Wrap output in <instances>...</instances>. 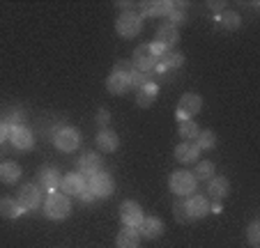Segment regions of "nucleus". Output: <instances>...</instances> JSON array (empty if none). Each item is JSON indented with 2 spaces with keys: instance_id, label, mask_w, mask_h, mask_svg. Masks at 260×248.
I'll use <instances>...</instances> for the list:
<instances>
[{
  "instance_id": "obj_1",
  "label": "nucleus",
  "mask_w": 260,
  "mask_h": 248,
  "mask_svg": "<svg viewBox=\"0 0 260 248\" xmlns=\"http://www.w3.org/2000/svg\"><path fill=\"white\" fill-rule=\"evenodd\" d=\"M69 211H72V202H69V198L64 193L51 191V193L46 195V200H44V214H46V219L62 221V219H67V216H69Z\"/></svg>"
},
{
  "instance_id": "obj_2",
  "label": "nucleus",
  "mask_w": 260,
  "mask_h": 248,
  "mask_svg": "<svg viewBox=\"0 0 260 248\" xmlns=\"http://www.w3.org/2000/svg\"><path fill=\"white\" fill-rule=\"evenodd\" d=\"M141 28H143L141 14H136V12H132V10L122 12V14L118 16V21H115V30H118V34L124 39L136 37V34L141 32Z\"/></svg>"
},
{
  "instance_id": "obj_3",
  "label": "nucleus",
  "mask_w": 260,
  "mask_h": 248,
  "mask_svg": "<svg viewBox=\"0 0 260 248\" xmlns=\"http://www.w3.org/2000/svg\"><path fill=\"white\" fill-rule=\"evenodd\" d=\"M196 184H198V180L189 170H175L171 175V191L177 195V198H184V195L193 193V191H196Z\"/></svg>"
},
{
  "instance_id": "obj_4",
  "label": "nucleus",
  "mask_w": 260,
  "mask_h": 248,
  "mask_svg": "<svg viewBox=\"0 0 260 248\" xmlns=\"http://www.w3.org/2000/svg\"><path fill=\"white\" fill-rule=\"evenodd\" d=\"M154 67H157V55H154L152 46L150 44L138 46L134 51V69L143 74H150V72H154Z\"/></svg>"
},
{
  "instance_id": "obj_5",
  "label": "nucleus",
  "mask_w": 260,
  "mask_h": 248,
  "mask_svg": "<svg viewBox=\"0 0 260 248\" xmlns=\"http://www.w3.org/2000/svg\"><path fill=\"white\" fill-rule=\"evenodd\" d=\"M203 108V99L198 97L196 92H187L184 97L180 99V103H177V120H189V117L198 115Z\"/></svg>"
},
{
  "instance_id": "obj_6",
  "label": "nucleus",
  "mask_w": 260,
  "mask_h": 248,
  "mask_svg": "<svg viewBox=\"0 0 260 248\" xmlns=\"http://www.w3.org/2000/svg\"><path fill=\"white\" fill-rule=\"evenodd\" d=\"M120 219H122L124 228H138V225L143 223V209L141 204L134 202V200H124L122 204H120Z\"/></svg>"
},
{
  "instance_id": "obj_7",
  "label": "nucleus",
  "mask_w": 260,
  "mask_h": 248,
  "mask_svg": "<svg viewBox=\"0 0 260 248\" xmlns=\"http://www.w3.org/2000/svg\"><path fill=\"white\" fill-rule=\"evenodd\" d=\"M53 143L60 152H74L81 145V133L72 127H62L58 133L53 136Z\"/></svg>"
},
{
  "instance_id": "obj_8",
  "label": "nucleus",
  "mask_w": 260,
  "mask_h": 248,
  "mask_svg": "<svg viewBox=\"0 0 260 248\" xmlns=\"http://www.w3.org/2000/svg\"><path fill=\"white\" fill-rule=\"evenodd\" d=\"M90 189H92V193L97 195V198H108V195L113 193V189H115V182H113V177L108 175V172H94L92 177H90Z\"/></svg>"
},
{
  "instance_id": "obj_9",
  "label": "nucleus",
  "mask_w": 260,
  "mask_h": 248,
  "mask_svg": "<svg viewBox=\"0 0 260 248\" xmlns=\"http://www.w3.org/2000/svg\"><path fill=\"white\" fill-rule=\"evenodd\" d=\"M16 202L21 204V209H37L42 202V193H40V186L35 184H23L16 195Z\"/></svg>"
},
{
  "instance_id": "obj_10",
  "label": "nucleus",
  "mask_w": 260,
  "mask_h": 248,
  "mask_svg": "<svg viewBox=\"0 0 260 248\" xmlns=\"http://www.w3.org/2000/svg\"><path fill=\"white\" fill-rule=\"evenodd\" d=\"M7 138H10V143L16 147V150H30V147L35 145L32 131H30L28 127H23V124L10 127V131H7Z\"/></svg>"
},
{
  "instance_id": "obj_11",
  "label": "nucleus",
  "mask_w": 260,
  "mask_h": 248,
  "mask_svg": "<svg viewBox=\"0 0 260 248\" xmlns=\"http://www.w3.org/2000/svg\"><path fill=\"white\" fill-rule=\"evenodd\" d=\"M85 177L81 175V172H69V175H64L62 177V182H60V189H62V193L67 195H74V198H79L81 195V191L85 189Z\"/></svg>"
},
{
  "instance_id": "obj_12",
  "label": "nucleus",
  "mask_w": 260,
  "mask_h": 248,
  "mask_svg": "<svg viewBox=\"0 0 260 248\" xmlns=\"http://www.w3.org/2000/svg\"><path fill=\"white\" fill-rule=\"evenodd\" d=\"M180 42V32H177L175 25H161V28L157 30V34H154V44H159L161 49H173V46Z\"/></svg>"
},
{
  "instance_id": "obj_13",
  "label": "nucleus",
  "mask_w": 260,
  "mask_h": 248,
  "mask_svg": "<svg viewBox=\"0 0 260 248\" xmlns=\"http://www.w3.org/2000/svg\"><path fill=\"white\" fill-rule=\"evenodd\" d=\"M136 230L145 239H159L164 234V221L157 219V216H150V219H143V223Z\"/></svg>"
},
{
  "instance_id": "obj_14",
  "label": "nucleus",
  "mask_w": 260,
  "mask_h": 248,
  "mask_svg": "<svg viewBox=\"0 0 260 248\" xmlns=\"http://www.w3.org/2000/svg\"><path fill=\"white\" fill-rule=\"evenodd\" d=\"M157 94H159V85L154 81H147L145 85H141L136 90V103L141 108H150L154 103V99H157Z\"/></svg>"
},
{
  "instance_id": "obj_15",
  "label": "nucleus",
  "mask_w": 260,
  "mask_h": 248,
  "mask_svg": "<svg viewBox=\"0 0 260 248\" xmlns=\"http://www.w3.org/2000/svg\"><path fill=\"white\" fill-rule=\"evenodd\" d=\"M102 170V156L99 154H94V152H85L83 156L79 159V172L81 175H88V177H92L94 172H99Z\"/></svg>"
},
{
  "instance_id": "obj_16",
  "label": "nucleus",
  "mask_w": 260,
  "mask_h": 248,
  "mask_svg": "<svg viewBox=\"0 0 260 248\" xmlns=\"http://www.w3.org/2000/svg\"><path fill=\"white\" fill-rule=\"evenodd\" d=\"M187 207H189V216H191V221L205 219V216L210 214V200H207L205 195H193V198H189Z\"/></svg>"
},
{
  "instance_id": "obj_17",
  "label": "nucleus",
  "mask_w": 260,
  "mask_h": 248,
  "mask_svg": "<svg viewBox=\"0 0 260 248\" xmlns=\"http://www.w3.org/2000/svg\"><path fill=\"white\" fill-rule=\"evenodd\" d=\"M198 156H201V150H198L196 143H180V145L175 147V159L180 161V163H196Z\"/></svg>"
},
{
  "instance_id": "obj_18",
  "label": "nucleus",
  "mask_w": 260,
  "mask_h": 248,
  "mask_svg": "<svg viewBox=\"0 0 260 248\" xmlns=\"http://www.w3.org/2000/svg\"><path fill=\"white\" fill-rule=\"evenodd\" d=\"M182 62H184L182 53H177V51H173V49H166L164 53L157 55V67H154V72H166L168 67H180Z\"/></svg>"
},
{
  "instance_id": "obj_19",
  "label": "nucleus",
  "mask_w": 260,
  "mask_h": 248,
  "mask_svg": "<svg viewBox=\"0 0 260 248\" xmlns=\"http://www.w3.org/2000/svg\"><path fill=\"white\" fill-rule=\"evenodd\" d=\"M97 147L102 152H115L120 147V138L115 131H111V129H102V131L97 133Z\"/></svg>"
},
{
  "instance_id": "obj_20",
  "label": "nucleus",
  "mask_w": 260,
  "mask_h": 248,
  "mask_svg": "<svg viewBox=\"0 0 260 248\" xmlns=\"http://www.w3.org/2000/svg\"><path fill=\"white\" fill-rule=\"evenodd\" d=\"M141 246V234L136 228H124L115 239V248H138Z\"/></svg>"
},
{
  "instance_id": "obj_21",
  "label": "nucleus",
  "mask_w": 260,
  "mask_h": 248,
  "mask_svg": "<svg viewBox=\"0 0 260 248\" xmlns=\"http://www.w3.org/2000/svg\"><path fill=\"white\" fill-rule=\"evenodd\" d=\"M60 182H62V177H60V172L55 170V168H46V170L40 172V189L42 191H58Z\"/></svg>"
},
{
  "instance_id": "obj_22",
  "label": "nucleus",
  "mask_w": 260,
  "mask_h": 248,
  "mask_svg": "<svg viewBox=\"0 0 260 248\" xmlns=\"http://www.w3.org/2000/svg\"><path fill=\"white\" fill-rule=\"evenodd\" d=\"M106 90L111 94H127L129 92V81L124 74H118L113 72L111 76L106 78Z\"/></svg>"
},
{
  "instance_id": "obj_23",
  "label": "nucleus",
  "mask_w": 260,
  "mask_h": 248,
  "mask_svg": "<svg viewBox=\"0 0 260 248\" xmlns=\"http://www.w3.org/2000/svg\"><path fill=\"white\" fill-rule=\"evenodd\" d=\"M0 180H3V184H16L21 180V165L14 161L0 163Z\"/></svg>"
},
{
  "instance_id": "obj_24",
  "label": "nucleus",
  "mask_w": 260,
  "mask_h": 248,
  "mask_svg": "<svg viewBox=\"0 0 260 248\" xmlns=\"http://www.w3.org/2000/svg\"><path fill=\"white\" fill-rule=\"evenodd\" d=\"M207 193L214 200H223L228 193H231V184H228L226 177H212L210 184H207Z\"/></svg>"
},
{
  "instance_id": "obj_25",
  "label": "nucleus",
  "mask_w": 260,
  "mask_h": 248,
  "mask_svg": "<svg viewBox=\"0 0 260 248\" xmlns=\"http://www.w3.org/2000/svg\"><path fill=\"white\" fill-rule=\"evenodd\" d=\"M21 214H23V209H21V204L16 202V198L0 200V216H5V219H19Z\"/></svg>"
},
{
  "instance_id": "obj_26",
  "label": "nucleus",
  "mask_w": 260,
  "mask_h": 248,
  "mask_svg": "<svg viewBox=\"0 0 260 248\" xmlns=\"http://www.w3.org/2000/svg\"><path fill=\"white\" fill-rule=\"evenodd\" d=\"M171 10H173V3H168V0H161V3H147L145 10H143V16H168Z\"/></svg>"
},
{
  "instance_id": "obj_27",
  "label": "nucleus",
  "mask_w": 260,
  "mask_h": 248,
  "mask_svg": "<svg viewBox=\"0 0 260 248\" xmlns=\"http://www.w3.org/2000/svg\"><path fill=\"white\" fill-rule=\"evenodd\" d=\"M173 216H175L177 223H191V216H189V207L184 198H177L173 202Z\"/></svg>"
},
{
  "instance_id": "obj_28",
  "label": "nucleus",
  "mask_w": 260,
  "mask_h": 248,
  "mask_svg": "<svg viewBox=\"0 0 260 248\" xmlns=\"http://www.w3.org/2000/svg\"><path fill=\"white\" fill-rule=\"evenodd\" d=\"M196 180H203V182H210L214 177V163L212 161H196V170L191 172Z\"/></svg>"
},
{
  "instance_id": "obj_29",
  "label": "nucleus",
  "mask_w": 260,
  "mask_h": 248,
  "mask_svg": "<svg viewBox=\"0 0 260 248\" xmlns=\"http://www.w3.org/2000/svg\"><path fill=\"white\" fill-rule=\"evenodd\" d=\"M177 131H180V138H184L182 143H191V138L198 136V127L193 120H182L180 127H177Z\"/></svg>"
},
{
  "instance_id": "obj_30",
  "label": "nucleus",
  "mask_w": 260,
  "mask_h": 248,
  "mask_svg": "<svg viewBox=\"0 0 260 248\" xmlns=\"http://www.w3.org/2000/svg\"><path fill=\"white\" fill-rule=\"evenodd\" d=\"M221 25L226 30H237L240 28V14L237 12H233V10H226V12H221Z\"/></svg>"
},
{
  "instance_id": "obj_31",
  "label": "nucleus",
  "mask_w": 260,
  "mask_h": 248,
  "mask_svg": "<svg viewBox=\"0 0 260 248\" xmlns=\"http://www.w3.org/2000/svg\"><path fill=\"white\" fill-rule=\"evenodd\" d=\"M196 145H198V150H212V147L216 145V136H214V131H198V136H196Z\"/></svg>"
},
{
  "instance_id": "obj_32",
  "label": "nucleus",
  "mask_w": 260,
  "mask_h": 248,
  "mask_svg": "<svg viewBox=\"0 0 260 248\" xmlns=\"http://www.w3.org/2000/svg\"><path fill=\"white\" fill-rule=\"evenodd\" d=\"M246 239H249V243L253 248L260 246V223L258 221H253V223L249 225V230H246Z\"/></svg>"
},
{
  "instance_id": "obj_33",
  "label": "nucleus",
  "mask_w": 260,
  "mask_h": 248,
  "mask_svg": "<svg viewBox=\"0 0 260 248\" xmlns=\"http://www.w3.org/2000/svg\"><path fill=\"white\" fill-rule=\"evenodd\" d=\"M184 19H187L184 10H175V3H173V10H171V14H168V21H171V25H175V28H177V23H182Z\"/></svg>"
},
{
  "instance_id": "obj_34",
  "label": "nucleus",
  "mask_w": 260,
  "mask_h": 248,
  "mask_svg": "<svg viewBox=\"0 0 260 248\" xmlns=\"http://www.w3.org/2000/svg\"><path fill=\"white\" fill-rule=\"evenodd\" d=\"M23 117H25V113L19 111V108H14V111L7 113V122H5V124H10V127H16V124H19V120L23 122Z\"/></svg>"
},
{
  "instance_id": "obj_35",
  "label": "nucleus",
  "mask_w": 260,
  "mask_h": 248,
  "mask_svg": "<svg viewBox=\"0 0 260 248\" xmlns=\"http://www.w3.org/2000/svg\"><path fill=\"white\" fill-rule=\"evenodd\" d=\"M115 72H118V74H124V76H129V74L134 72V64H132V62H127V60H122V62H118Z\"/></svg>"
},
{
  "instance_id": "obj_36",
  "label": "nucleus",
  "mask_w": 260,
  "mask_h": 248,
  "mask_svg": "<svg viewBox=\"0 0 260 248\" xmlns=\"http://www.w3.org/2000/svg\"><path fill=\"white\" fill-rule=\"evenodd\" d=\"M97 122H99V124H102V127H106L108 122H111V113H108L106 108H102V111L97 113Z\"/></svg>"
},
{
  "instance_id": "obj_37",
  "label": "nucleus",
  "mask_w": 260,
  "mask_h": 248,
  "mask_svg": "<svg viewBox=\"0 0 260 248\" xmlns=\"http://www.w3.org/2000/svg\"><path fill=\"white\" fill-rule=\"evenodd\" d=\"M79 198H81V200H83V202H92V200H94V198H97V195H94V193H92V189H90V186H85V189H83V191H81V195H79Z\"/></svg>"
},
{
  "instance_id": "obj_38",
  "label": "nucleus",
  "mask_w": 260,
  "mask_h": 248,
  "mask_svg": "<svg viewBox=\"0 0 260 248\" xmlns=\"http://www.w3.org/2000/svg\"><path fill=\"white\" fill-rule=\"evenodd\" d=\"M7 131H10V127H7L5 122H0V143L7 138Z\"/></svg>"
},
{
  "instance_id": "obj_39",
  "label": "nucleus",
  "mask_w": 260,
  "mask_h": 248,
  "mask_svg": "<svg viewBox=\"0 0 260 248\" xmlns=\"http://www.w3.org/2000/svg\"><path fill=\"white\" fill-rule=\"evenodd\" d=\"M210 7L214 12H226V3H210Z\"/></svg>"
}]
</instances>
